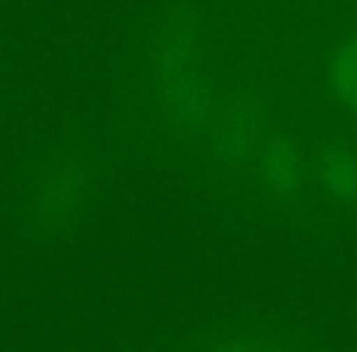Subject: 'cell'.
Returning a JSON list of instances; mask_svg holds the SVG:
<instances>
[{
    "label": "cell",
    "mask_w": 357,
    "mask_h": 352,
    "mask_svg": "<svg viewBox=\"0 0 357 352\" xmlns=\"http://www.w3.org/2000/svg\"><path fill=\"white\" fill-rule=\"evenodd\" d=\"M149 100L174 135H196L208 128L215 108V81L189 27L162 32L149 64Z\"/></svg>",
    "instance_id": "obj_1"
},
{
    "label": "cell",
    "mask_w": 357,
    "mask_h": 352,
    "mask_svg": "<svg viewBox=\"0 0 357 352\" xmlns=\"http://www.w3.org/2000/svg\"><path fill=\"white\" fill-rule=\"evenodd\" d=\"M89 186V169L79 152L64 149L45 164L32 191V213L45 228H59L79 213Z\"/></svg>",
    "instance_id": "obj_2"
},
{
    "label": "cell",
    "mask_w": 357,
    "mask_h": 352,
    "mask_svg": "<svg viewBox=\"0 0 357 352\" xmlns=\"http://www.w3.org/2000/svg\"><path fill=\"white\" fill-rule=\"evenodd\" d=\"M206 130L211 137V159L223 169L240 167L262 147L264 110L250 95H235L215 108Z\"/></svg>",
    "instance_id": "obj_3"
},
{
    "label": "cell",
    "mask_w": 357,
    "mask_h": 352,
    "mask_svg": "<svg viewBox=\"0 0 357 352\" xmlns=\"http://www.w3.org/2000/svg\"><path fill=\"white\" fill-rule=\"evenodd\" d=\"M259 174L264 189L279 201L298 196L306 181V164L296 144L284 135H272L262 142L257 152Z\"/></svg>",
    "instance_id": "obj_4"
},
{
    "label": "cell",
    "mask_w": 357,
    "mask_h": 352,
    "mask_svg": "<svg viewBox=\"0 0 357 352\" xmlns=\"http://www.w3.org/2000/svg\"><path fill=\"white\" fill-rule=\"evenodd\" d=\"M318 184L337 204L357 201V162L342 147H331L318 159Z\"/></svg>",
    "instance_id": "obj_5"
},
{
    "label": "cell",
    "mask_w": 357,
    "mask_h": 352,
    "mask_svg": "<svg viewBox=\"0 0 357 352\" xmlns=\"http://www.w3.org/2000/svg\"><path fill=\"white\" fill-rule=\"evenodd\" d=\"M328 91L342 108L357 113V35L337 45L328 61Z\"/></svg>",
    "instance_id": "obj_6"
}]
</instances>
